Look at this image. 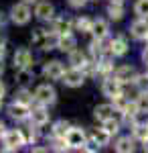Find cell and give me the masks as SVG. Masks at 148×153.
<instances>
[{
  "mask_svg": "<svg viewBox=\"0 0 148 153\" xmlns=\"http://www.w3.org/2000/svg\"><path fill=\"white\" fill-rule=\"evenodd\" d=\"M83 80H85V74L81 71V68H71V70H67L63 74V82H65V86H69V88L81 86Z\"/></svg>",
  "mask_w": 148,
  "mask_h": 153,
  "instance_id": "cell-5",
  "label": "cell"
},
{
  "mask_svg": "<svg viewBox=\"0 0 148 153\" xmlns=\"http://www.w3.org/2000/svg\"><path fill=\"white\" fill-rule=\"evenodd\" d=\"M43 74H45L49 80H61L63 74H65V68H63L61 61H49V63H45V68H43Z\"/></svg>",
  "mask_w": 148,
  "mask_h": 153,
  "instance_id": "cell-8",
  "label": "cell"
},
{
  "mask_svg": "<svg viewBox=\"0 0 148 153\" xmlns=\"http://www.w3.org/2000/svg\"><path fill=\"white\" fill-rule=\"evenodd\" d=\"M2 23H4V16H2V14H0V25H2Z\"/></svg>",
  "mask_w": 148,
  "mask_h": 153,
  "instance_id": "cell-39",
  "label": "cell"
},
{
  "mask_svg": "<svg viewBox=\"0 0 148 153\" xmlns=\"http://www.w3.org/2000/svg\"><path fill=\"white\" fill-rule=\"evenodd\" d=\"M4 135H6V127H4V123L0 120V137L4 139Z\"/></svg>",
  "mask_w": 148,
  "mask_h": 153,
  "instance_id": "cell-34",
  "label": "cell"
},
{
  "mask_svg": "<svg viewBox=\"0 0 148 153\" xmlns=\"http://www.w3.org/2000/svg\"><path fill=\"white\" fill-rule=\"evenodd\" d=\"M114 149L118 153H132L134 151V141H132L130 137H120V139L116 141Z\"/></svg>",
  "mask_w": 148,
  "mask_h": 153,
  "instance_id": "cell-18",
  "label": "cell"
},
{
  "mask_svg": "<svg viewBox=\"0 0 148 153\" xmlns=\"http://www.w3.org/2000/svg\"><path fill=\"white\" fill-rule=\"evenodd\" d=\"M114 112H116V106H112V104H100V106H95L93 117L103 123V120H108V118L114 117Z\"/></svg>",
  "mask_w": 148,
  "mask_h": 153,
  "instance_id": "cell-13",
  "label": "cell"
},
{
  "mask_svg": "<svg viewBox=\"0 0 148 153\" xmlns=\"http://www.w3.org/2000/svg\"><path fill=\"white\" fill-rule=\"evenodd\" d=\"M146 45H148V37H146Z\"/></svg>",
  "mask_w": 148,
  "mask_h": 153,
  "instance_id": "cell-42",
  "label": "cell"
},
{
  "mask_svg": "<svg viewBox=\"0 0 148 153\" xmlns=\"http://www.w3.org/2000/svg\"><path fill=\"white\" fill-rule=\"evenodd\" d=\"M0 106H2V98H0Z\"/></svg>",
  "mask_w": 148,
  "mask_h": 153,
  "instance_id": "cell-41",
  "label": "cell"
},
{
  "mask_svg": "<svg viewBox=\"0 0 148 153\" xmlns=\"http://www.w3.org/2000/svg\"><path fill=\"white\" fill-rule=\"evenodd\" d=\"M85 2H87V0H69V6H73V8H81Z\"/></svg>",
  "mask_w": 148,
  "mask_h": 153,
  "instance_id": "cell-32",
  "label": "cell"
},
{
  "mask_svg": "<svg viewBox=\"0 0 148 153\" xmlns=\"http://www.w3.org/2000/svg\"><path fill=\"white\" fill-rule=\"evenodd\" d=\"M31 80H33V71L29 70V68L18 70V74H16V82H18V84H29Z\"/></svg>",
  "mask_w": 148,
  "mask_h": 153,
  "instance_id": "cell-26",
  "label": "cell"
},
{
  "mask_svg": "<svg viewBox=\"0 0 148 153\" xmlns=\"http://www.w3.org/2000/svg\"><path fill=\"white\" fill-rule=\"evenodd\" d=\"M2 71H4V65H2V59H0V76H2Z\"/></svg>",
  "mask_w": 148,
  "mask_h": 153,
  "instance_id": "cell-37",
  "label": "cell"
},
{
  "mask_svg": "<svg viewBox=\"0 0 148 153\" xmlns=\"http://www.w3.org/2000/svg\"><path fill=\"white\" fill-rule=\"evenodd\" d=\"M53 14H55V8L49 2H39L37 8H34V16L41 19V21H53Z\"/></svg>",
  "mask_w": 148,
  "mask_h": 153,
  "instance_id": "cell-10",
  "label": "cell"
},
{
  "mask_svg": "<svg viewBox=\"0 0 148 153\" xmlns=\"http://www.w3.org/2000/svg\"><path fill=\"white\" fill-rule=\"evenodd\" d=\"M31 53L26 51V49H18L16 53H14V68H18V70H23V68H29L31 65Z\"/></svg>",
  "mask_w": 148,
  "mask_h": 153,
  "instance_id": "cell-14",
  "label": "cell"
},
{
  "mask_svg": "<svg viewBox=\"0 0 148 153\" xmlns=\"http://www.w3.org/2000/svg\"><path fill=\"white\" fill-rule=\"evenodd\" d=\"M108 14H110V19L120 21V19L124 16V6H122V2H112V4L108 6Z\"/></svg>",
  "mask_w": 148,
  "mask_h": 153,
  "instance_id": "cell-20",
  "label": "cell"
},
{
  "mask_svg": "<svg viewBox=\"0 0 148 153\" xmlns=\"http://www.w3.org/2000/svg\"><path fill=\"white\" fill-rule=\"evenodd\" d=\"M8 114L12 118H16V120H23V118H26L31 114V110H29V104H23V102L16 100V102H12L8 106Z\"/></svg>",
  "mask_w": 148,
  "mask_h": 153,
  "instance_id": "cell-9",
  "label": "cell"
},
{
  "mask_svg": "<svg viewBox=\"0 0 148 153\" xmlns=\"http://www.w3.org/2000/svg\"><path fill=\"white\" fill-rule=\"evenodd\" d=\"M100 41H102V39H93V41H91V45H89V51H91V55H93L95 61H100V59H102V51H103Z\"/></svg>",
  "mask_w": 148,
  "mask_h": 153,
  "instance_id": "cell-25",
  "label": "cell"
},
{
  "mask_svg": "<svg viewBox=\"0 0 148 153\" xmlns=\"http://www.w3.org/2000/svg\"><path fill=\"white\" fill-rule=\"evenodd\" d=\"M110 53L116 55V57H122L128 53V43H126L124 37H116L112 39V43H110Z\"/></svg>",
  "mask_w": 148,
  "mask_h": 153,
  "instance_id": "cell-12",
  "label": "cell"
},
{
  "mask_svg": "<svg viewBox=\"0 0 148 153\" xmlns=\"http://www.w3.org/2000/svg\"><path fill=\"white\" fill-rule=\"evenodd\" d=\"M112 2H124V0H112Z\"/></svg>",
  "mask_w": 148,
  "mask_h": 153,
  "instance_id": "cell-40",
  "label": "cell"
},
{
  "mask_svg": "<svg viewBox=\"0 0 148 153\" xmlns=\"http://www.w3.org/2000/svg\"><path fill=\"white\" fill-rule=\"evenodd\" d=\"M23 145H24V137L21 131H16V129L6 131V135H4V149L6 151H16Z\"/></svg>",
  "mask_w": 148,
  "mask_h": 153,
  "instance_id": "cell-3",
  "label": "cell"
},
{
  "mask_svg": "<svg viewBox=\"0 0 148 153\" xmlns=\"http://www.w3.org/2000/svg\"><path fill=\"white\" fill-rule=\"evenodd\" d=\"M31 118H33V123L34 125H45L47 120H49V112H47L45 108H34L33 112H31Z\"/></svg>",
  "mask_w": 148,
  "mask_h": 153,
  "instance_id": "cell-19",
  "label": "cell"
},
{
  "mask_svg": "<svg viewBox=\"0 0 148 153\" xmlns=\"http://www.w3.org/2000/svg\"><path fill=\"white\" fill-rule=\"evenodd\" d=\"M130 35L134 37V39H138V41H142V39H146L148 37V19H138V21H134V23L130 25Z\"/></svg>",
  "mask_w": 148,
  "mask_h": 153,
  "instance_id": "cell-7",
  "label": "cell"
},
{
  "mask_svg": "<svg viewBox=\"0 0 148 153\" xmlns=\"http://www.w3.org/2000/svg\"><path fill=\"white\" fill-rule=\"evenodd\" d=\"M10 19H12V23H16V25H26L31 21V8H29V4L26 2L14 4L10 8Z\"/></svg>",
  "mask_w": 148,
  "mask_h": 153,
  "instance_id": "cell-2",
  "label": "cell"
},
{
  "mask_svg": "<svg viewBox=\"0 0 148 153\" xmlns=\"http://www.w3.org/2000/svg\"><path fill=\"white\" fill-rule=\"evenodd\" d=\"M23 2H26V4H33V2H37V0H23Z\"/></svg>",
  "mask_w": 148,
  "mask_h": 153,
  "instance_id": "cell-38",
  "label": "cell"
},
{
  "mask_svg": "<svg viewBox=\"0 0 148 153\" xmlns=\"http://www.w3.org/2000/svg\"><path fill=\"white\" fill-rule=\"evenodd\" d=\"M69 63L73 65V68H83L85 65V55L77 51V49H73L71 53H69Z\"/></svg>",
  "mask_w": 148,
  "mask_h": 153,
  "instance_id": "cell-21",
  "label": "cell"
},
{
  "mask_svg": "<svg viewBox=\"0 0 148 153\" xmlns=\"http://www.w3.org/2000/svg\"><path fill=\"white\" fill-rule=\"evenodd\" d=\"M134 12L138 16H142V19H148V0H136Z\"/></svg>",
  "mask_w": 148,
  "mask_h": 153,
  "instance_id": "cell-24",
  "label": "cell"
},
{
  "mask_svg": "<svg viewBox=\"0 0 148 153\" xmlns=\"http://www.w3.org/2000/svg\"><path fill=\"white\" fill-rule=\"evenodd\" d=\"M103 129L108 131L110 135H116V133L120 131V123L114 120V117H112V118H108V120H103Z\"/></svg>",
  "mask_w": 148,
  "mask_h": 153,
  "instance_id": "cell-28",
  "label": "cell"
},
{
  "mask_svg": "<svg viewBox=\"0 0 148 153\" xmlns=\"http://www.w3.org/2000/svg\"><path fill=\"white\" fill-rule=\"evenodd\" d=\"M67 131H69V125L65 123V120H59L57 125L53 127V135H55V137H63V139H65Z\"/></svg>",
  "mask_w": 148,
  "mask_h": 153,
  "instance_id": "cell-27",
  "label": "cell"
},
{
  "mask_svg": "<svg viewBox=\"0 0 148 153\" xmlns=\"http://www.w3.org/2000/svg\"><path fill=\"white\" fill-rule=\"evenodd\" d=\"M114 76H116V78H118L122 84H128V82H134L138 74H136V70H134L132 65H122V68H118V70H116Z\"/></svg>",
  "mask_w": 148,
  "mask_h": 153,
  "instance_id": "cell-11",
  "label": "cell"
},
{
  "mask_svg": "<svg viewBox=\"0 0 148 153\" xmlns=\"http://www.w3.org/2000/svg\"><path fill=\"white\" fill-rule=\"evenodd\" d=\"M34 100H39L41 104H51L55 102V88L49 86V84H43L34 90Z\"/></svg>",
  "mask_w": 148,
  "mask_h": 153,
  "instance_id": "cell-6",
  "label": "cell"
},
{
  "mask_svg": "<svg viewBox=\"0 0 148 153\" xmlns=\"http://www.w3.org/2000/svg\"><path fill=\"white\" fill-rule=\"evenodd\" d=\"M108 31H110V27H108V23L103 19H97V21H93V25H91V33L95 35V39H106L108 37Z\"/></svg>",
  "mask_w": 148,
  "mask_h": 153,
  "instance_id": "cell-16",
  "label": "cell"
},
{
  "mask_svg": "<svg viewBox=\"0 0 148 153\" xmlns=\"http://www.w3.org/2000/svg\"><path fill=\"white\" fill-rule=\"evenodd\" d=\"M102 92L103 96H108V98H118V96H122V82L112 76V78H106L102 84Z\"/></svg>",
  "mask_w": 148,
  "mask_h": 153,
  "instance_id": "cell-4",
  "label": "cell"
},
{
  "mask_svg": "<svg viewBox=\"0 0 148 153\" xmlns=\"http://www.w3.org/2000/svg\"><path fill=\"white\" fill-rule=\"evenodd\" d=\"M4 53H6V43L0 39V59H2V55H4Z\"/></svg>",
  "mask_w": 148,
  "mask_h": 153,
  "instance_id": "cell-33",
  "label": "cell"
},
{
  "mask_svg": "<svg viewBox=\"0 0 148 153\" xmlns=\"http://www.w3.org/2000/svg\"><path fill=\"white\" fill-rule=\"evenodd\" d=\"M134 137H136L138 141H146L148 139V123H144V125H134Z\"/></svg>",
  "mask_w": 148,
  "mask_h": 153,
  "instance_id": "cell-23",
  "label": "cell"
},
{
  "mask_svg": "<svg viewBox=\"0 0 148 153\" xmlns=\"http://www.w3.org/2000/svg\"><path fill=\"white\" fill-rule=\"evenodd\" d=\"M134 84L138 86V90L144 94L146 92L148 94V76H136V80H134Z\"/></svg>",
  "mask_w": 148,
  "mask_h": 153,
  "instance_id": "cell-29",
  "label": "cell"
},
{
  "mask_svg": "<svg viewBox=\"0 0 148 153\" xmlns=\"http://www.w3.org/2000/svg\"><path fill=\"white\" fill-rule=\"evenodd\" d=\"M91 21L89 19H79V21H77V29H79L81 33H87V31H91Z\"/></svg>",
  "mask_w": 148,
  "mask_h": 153,
  "instance_id": "cell-31",
  "label": "cell"
},
{
  "mask_svg": "<svg viewBox=\"0 0 148 153\" xmlns=\"http://www.w3.org/2000/svg\"><path fill=\"white\" fill-rule=\"evenodd\" d=\"M33 98H34V96L31 94V92H26V90H21V92L16 94V100H18V102H23V104H31V102H33Z\"/></svg>",
  "mask_w": 148,
  "mask_h": 153,
  "instance_id": "cell-30",
  "label": "cell"
},
{
  "mask_svg": "<svg viewBox=\"0 0 148 153\" xmlns=\"http://www.w3.org/2000/svg\"><path fill=\"white\" fill-rule=\"evenodd\" d=\"M142 59H144V63L148 65V47L144 49V51H142Z\"/></svg>",
  "mask_w": 148,
  "mask_h": 153,
  "instance_id": "cell-35",
  "label": "cell"
},
{
  "mask_svg": "<svg viewBox=\"0 0 148 153\" xmlns=\"http://www.w3.org/2000/svg\"><path fill=\"white\" fill-rule=\"evenodd\" d=\"M71 31V21L65 19V16H61V19H53V33H57V35H65Z\"/></svg>",
  "mask_w": 148,
  "mask_h": 153,
  "instance_id": "cell-17",
  "label": "cell"
},
{
  "mask_svg": "<svg viewBox=\"0 0 148 153\" xmlns=\"http://www.w3.org/2000/svg\"><path fill=\"white\" fill-rule=\"evenodd\" d=\"M110 139H112V135L106 129H95V133H93V141L97 143V145H108Z\"/></svg>",
  "mask_w": 148,
  "mask_h": 153,
  "instance_id": "cell-22",
  "label": "cell"
},
{
  "mask_svg": "<svg viewBox=\"0 0 148 153\" xmlns=\"http://www.w3.org/2000/svg\"><path fill=\"white\" fill-rule=\"evenodd\" d=\"M65 141H67V145L71 147V149H83V147H85V143H87V137H85L83 129H79V127H73V129L67 131Z\"/></svg>",
  "mask_w": 148,
  "mask_h": 153,
  "instance_id": "cell-1",
  "label": "cell"
},
{
  "mask_svg": "<svg viewBox=\"0 0 148 153\" xmlns=\"http://www.w3.org/2000/svg\"><path fill=\"white\" fill-rule=\"evenodd\" d=\"M75 45H77V41H75V37L71 35V33L59 35V43H57V47L61 49V51H67V53H71V51L75 49Z\"/></svg>",
  "mask_w": 148,
  "mask_h": 153,
  "instance_id": "cell-15",
  "label": "cell"
},
{
  "mask_svg": "<svg viewBox=\"0 0 148 153\" xmlns=\"http://www.w3.org/2000/svg\"><path fill=\"white\" fill-rule=\"evenodd\" d=\"M4 92H6V88H4V84L0 82V98H2V96H4Z\"/></svg>",
  "mask_w": 148,
  "mask_h": 153,
  "instance_id": "cell-36",
  "label": "cell"
}]
</instances>
